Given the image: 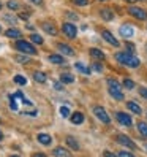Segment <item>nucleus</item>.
Segmentation results:
<instances>
[{
	"mask_svg": "<svg viewBox=\"0 0 147 157\" xmlns=\"http://www.w3.org/2000/svg\"><path fill=\"white\" fill-rule=\"evenodd\" d=\"M8 100H10L11 111H14V113H19V106H25V108L33 106V103L22 94L21 90H16V92H13V94H10L8 95Z\"/></svg>",
	"mask_w": 147,
	"mask_h": 157,
	"instance_id": "nucleus-1",
	"label": "nucleus"
},
{
	"mask_svg": "<svg viewBox=\"0 0 147 157\" xmlns=\"http://www.w3.org/2000/svg\"><path fill=\"white\" fill-rule=\"evenodd\" d=\"M116 60L119 63H122V65H125V67H130V68H138L141 63V60L131 52H117Z\"/></svg>",
	"mask_w": 147,
	"mask_h": 157,
	"instance_id": "nucleus-2",
	"label": "nucleus"
},
{
	"mask_svg": "<svg viewBox=\"0 0 147 157\" xmlns=\"http://www.w3.org/2000/svg\"><path fill=\"white\" fill-rule=\"evenodd\" d=\"M108 89H109V94H111L112 98L123 100V92H122V87H120V84H119L117 79L108 78Z\"/></svg>",
	"mask_w": 147,
	"mask_h": 157,
	"instance_id": "nucleus-3",
	"label": "nucleus"
},
{
	"mask_svg": "<svg viewBox=\"0 0 147 157\" xmlns=\"http://www.w3.org/2000/svg\"><path fill=\"white\" fill-rule=\"evenodd\" d=\"M16 48L19 49L21 52H25V54H35L36 49H35V46L30 44L29 41H25V40H19V41H16Z\"/></svg>",
	"mask_w": 147,
	"mask_h": 157,
	"instance_id": "nucleus-4",
	"label": "nucleus"
},
{
	"mask_svg": "<svg viewBox=\"0 0 147 157\" xmlns=\"http://www.w3.org/2000/svg\"><path fill=\"white\" fill-rule=\"evenodd\" d=\"M62 32L65 33L68 38H76V35H78L76 25L71 24V22H63V24H62Z\"/></svg>",
	"mask_w": 147,
	"mask_h": 157,
	"instance_id": "nucleus-5",
	"label": "nucleus"
},
{
	"mask_svg": "<svg viewBox=\"0 0 147 157\" xmlns=\"http://www.w3.org/2000/svg\"><path fill=\"white\" fill-rule=\"evenodd\" d=\"M94 114H95L101 122H105V124H109V122H111V117L108 116L106 109H105L103 106H94Z\"/></svg>",
	"mask_w": 147,
	"mask_h": 157,
	"instance_id": "nucleus-6",
	"label": "nucleus"
},
{
	"mask_svg": "<svg viewBox=\"0 0 147 157\" xmlns=\"http://www.w3.org/2000/svg\"><path fill=\"white\" fill-rule=\"evenodd\" d=\"M128 13H130L133 17H136V19H139V21H145L147 19V11L142 10V8L130 6V8H128Z\"/></svg>",
	"mask_w": 147,
	"mask_h": 157,
	"instance_id": "nucleus-7",
	"label": "nucleus"
},
{
	"mask_svg": "<svg viewBox=\"0 0 147 157\" xmlns=\"http://www.w3.org/2000/svg\"><path fill=\"white\" fill-rule=\"evenodd\" d=\"M116 117H117V121L120 122L122 125H125V127H131V124H133V121H131L130 114H127V113L117 111V113H116Z\"/></svg>",
	"mask_w": 147,
	"mask_h": 157,
	"instance_id": "nucleus-8",
	"label": "nucleus"
},
{
	"mask_svg": "<svg viewBox=\"0 0 147 157\" xmlns=\"http://www.w3.org/2000/svg\"><path fill=\"white\" fill-rule=\"evenodd\" d=\"M117 143H120V144H123V146H127V147H130V149H136V144L133 143V140L130 136H127V135H117Z\"/></svg>",
	"mask_w": 147,
	"mask_h": 157,
	"instance_id": "nucleus-9",
	"label": "nucleus"
},
{
	"mask_svg": "<svg viewBox=\"0 0 147 157\" xmlns=\"http://www.w3.org/2000/svg\"><path fill=\"white\" fill-rule=\"evenodd\" d=\"M119 32H120V35L123 36V38H131L133 33H134V27L131 24H123V25H120Z\"/></svg>",
	"mask_w": 147,
	"mask_h": 157,
	"instance_id": "nucleus-10",
	"label": "nucleus"
},
{
	"mask_svg": "<svg viewBox=\"0 0 147 157\" xmlns=\"http://www.w3.org/2000/svg\"><path fill=\"white\" fill-rule=\"evenodd\" d=\"M101 36H103V38H105V41H108L109 44H112V46H116V48H117L119 44H120V43L117 41V38H116V36H114V35H112L111 32H109V30H103V32H101Z\"/></svg>",
	"mask_w": 147,
	"mask_h": 157,
	"instance_id": "nucleus-11",
	"label": "nucleus"
},
{
	"mask_svg": "<svg viewBox=\"0 0 147 157\" xmlns=\"http://www.w3.org/2000/svg\"><path fill=\"white\" fill-rule=\"evenodd\" d=\"M57 48H59V51H60L62 54H67V56H75V49H73V48H70L68 44L59 43V44H57Z\"/></svg>",
	"mask_w": 147,
	"mask_h": 157,
	"instance_id": "nucleus-12",
	"label": "nucleus"
},
{
	"mask_svg": "<svg viewBox=\"0 0 147 157\" xmlns=\"http://www.w3.org/2000/svg\"><path fill=\"white\" fill-rule=\"evenodd\" d=\"M70 121H71L73 124L79 125V124H82V122H84V114H82V113H79V111H76V113H73V114H71Z\"/></svg>",
	"mask_w": 147,
	"mask_h": 157,
	"instance_id": "nucleus-13",
	"label": "nucleus"
},
{
	"mask_svg": "<svg viewBox=\"0 0 147 157\" xmlns=\"http://www.w3.org/2000/svg\"><path fill=\"white\" fill-rule=\"evenodd\" d=\"M38 141L41 143V144H44V146H48V144H51L52 143V136L51 135H48V133H38Z\"/></svg>",
	"mask_w": 147,
	"mask_h": 157,
	"instance_id": "nucleus-14",
	"label": "nucleus"
},
{
	"mask_svg": "<svg viewBox=\"0 0 147 157\" xmlns=\"http://www.w3.org/2000/svg\"><path fill=\"white\" fill-rule=\"evenodd\" d=\"M100 16H101L105 21H112L114 19V13L109 10V8H103V10H100Z\"/></svg>",
	"mask_w": 147,
	"mask_h": 157,
	"instance_id": "nucleus-15",
	"label": "nucleus"
},
{
	"mask_svg": "<svg viewBox=\"0 0 147 157\" xmlns=\"http://www.w3.org/2000/svg\"><path fill=\"white\" fill-rule=\"evenodd\" d=\"M41 27L44 29L46 33H49V35H52V36L57 35V30H56V27H54V24H51V22H43Z\"/></svg>",
	"mask_w": 147,
	"mask_h": 157,
	"instance_id": "nucleus-16",
	"label": "nucleus"
},
{
	"mask_svg": "<svg viewBox=\"0 0 147 157\" xmlns=\"http://www.w3.org/2000/svg\"><path fill=\"white\" fill-rule=\"evenodd\" d=\"M127 108L130 109V111H133L134 114H141V111H142L141 106L138 105L136 101H127Z\"/></svg>",
	"mask_w": 147,
	"mask_h": 157,
	"instance_id": "nucleus-17",
	"label": "nucleus"
},
{
	"mask_svg": "<svg viewBox=\"0 0 147 157\" xmlns=\"http://www.w3.org/2000/svg\"><path fill=\"white\" fill-rule=\"evenodd\" d=\"M54 155L56 157H71L70 151L65 149V147H56V149H54Z\"/></svg>",
	"mask_w": 147,
	"mask_h": 157,
	"instance_id": "nucleus-18",
	"label": "nucleus"
},
{
	"mask_svg": "<svg viewBox=\"0 0 147 157\" xmlns=\"http://www.w3.org/2000/svg\"><path fill=\"white\" fill-rule=\"evenodd\" d=\"M90 56L94 59H98V60H103L105 59V52L101 49H97V48H92L90 49Z\"/></svg>",
	"mask_w": 147,
	"mask_h": 157,
	"instance_id": "nucleus-19",
	"label": "nucleus"
},
{
	"mask_svg": "<svg viewBox=\"0 0 147 157\" xmlns=\"http://www.w3.org/2000/svg\"><path fill=\"white\" fill-rule=\"evenodd\" d=\"M138 130H139V135L147 140V122H142V121L138 122Z\"/></svg>",
	"mask_w": 147,
	"mask_h": 157,
	"instance_id": "nucleus-20",
	"label": "nucleus"
},
{
	"mask_svg": "<svg viewBox=\"0 0 147 157\" xmlns=\"http://www.w3.org/2000/svg\"><path fill=\"white\" fill-rule=\"evenodd\" d=\"M5 35L8 36V38H21V30H17V29H8L5 32Z\"/></svg>",
	"mask_w": 147,
	"mask_h": 157,
	"instance_id": "nucleus-21",
	"label": "nucleus"
},
{
	"mask_svg": "<svg viewBox=\"0 0 147 157\" xmlns=\"http://www.w3.org/2000/svg\"><path fill=\"white\" fill-rule=\"evenodd\" d=\"M75 67H76V70H78V71L84 73V75H89V73H90V68H89V67H86L82 62H76V63H75Z\"/></svg>",
	"mask_w": 147,
	"mask_h": 157,
	"instance_id": "nucleus-22",
	"label": "nucleus"
},
{
	"mask_svg": "<svg viewBox=\"0 0 147 157\" xmlns=\"http://www.w3.org/2000/svg\"><path fill=\"white\" fill-rule=\"evenodd\" d=\"M60 81L63 82V84H70V82H73V81H75V76H73V75H70V73H62Z\"/></svg>",
	"mask_w": 147,
	"mask_h": 157,
	"instance_id": "nucleus-23",
	"label": "nucleus"
},
{
	"mask_svg": "<svg viewBox=\"0 0 147 157\" xmlns=\"http://www.w3.org/2000/svg\"><path fill=\"white\" fill-rule=\"evenodd\" d=\"M67 144L71 147V149H75V151L79 149V144L76 141V138H73V136H67Z\"/></svg>",
	"mask_w": 147,
	"mask_h": 157,
	"instance_id": "nucleus-24",
	"label": "nucleus"
},
{
	"mask_svg": "<svg viewBox=\"0 0 147 157\" xmlns=\"http://www.w3.org/2000/svg\"><path fill=\"white\" fill-rule=\"evenodd\" d=\"M33 79L36 82H46V75H44L43 71H35L33 73Z\"/></svg>",
	"mask_w": 147,
	"mask_h": 157,
	"instance_id": "nucleus-25",
	"label": "nucleus"
},
{
	"mask_svg": "<svg viewBox=\"0 0 147 157\" xmlns=\"http://www.w3.org/2000/svg\"><path fill=\"white\" fill-rule=\"evenodd\" d=\"M49 62H52V63H65V59H63L62 56H59V54H52V56H49Z\"/></svg>",
	"mask_w": 147,
	"mask_h": 157,
	"instance_id": "nucleus-26",
	"label": "nucleus"
},
{
	"mask_svg": "<svg viewBox=\"0 0 147 157\" xmlns=\"http://www.w3.org/2000/svg\"><path fill=\"white\" fill-rule=\"evenodd\" d=\"M13 79H14L16 84H19V86H25V84H27V79H25L22 75H16Z\"/></svg>",
	"mask_w": 147,
	"mask_h": 157,
	"instance_id": "nucleus-27",
	"label": "nucleus"
},
{
	"mask_svg": "<svg viewBox=\"0 0 147 157\" xmlns=\"http://www.w3.org/2000/svg\"><path fill=\"white\" fill-rule=\"evenodd\" d=\"M30 40H32L35 44H43V36H41V35L32 33V35H30Z\"/></svg>",
	"mask_w": 147,
	"mask_h": 157,
	"instance_id": "nucleus-28",
	"label": "nucleus"
},
{
	"mask_svg": "<svg viewBox=\"0 0 147 157\" xmlns=\"http://www.w3.org/2000/svg\"><path fill=\"white\" fill-rule=\"evenodd\" d=\"M123 86H125L127 89H133V87H134V82H133V79H130V78H125V79H123Z\"/></svg>",
	"mask_w": 147,
	"mask_h": 157,
	"instance_id": "nucleus-29",
	"label": "nucleus"
},
{
	"mask_svg": "<svg viewBox=\"0 0 147 157\" xmlns=\"http://www.w3.org/2000/svg\"><path fill=\"white\" fill-rule=\"evenodd\" d=\"M6 6L10 8V10H17V8H19V3H17L16 0H10V2L6 3Z\"/></svg>",
	"mask_w": 147,
	"mask_h": 157,
	"instance_id": "nucleus-30",
	"label": "nucleus"
},
{
	"mask_svg": "<svg viewBox=\"0 0 147 157\" xmlns=\"http://www.w3.org/2000/svg\"><path fill=\"white\" fill-rule=\"evenodd\" d=\"M75 5H78V6H86V5H89V0H71Z\"/></svg>",
	"mask_w": 147,
	"mask_h": 157,
	"instance_id": "nucleus-31",
	"label": "nucleus"
},
{
	"mask_svg": "<svg viewBox=\"0 0 147 157\" xmlns=\"http://www.w3.org/2000/svg\"><path fill=\"white\" fill-rule=\"evenodd\" d=\"M16 60L25 63V62H29V60H30V57H29V56H21V54H19V56H16Z\"/></svg>",
	"mask_w": 147,
	"mask_h": 157,
	"instance_id": "nucleus-32",
	"label": "nucleus"
},
{
	"mask_svg": "<svg viewBox=\"0 0 147 157\" xmlns=\"http://www.w3.org/2000/svg\"><path fill=\"white\" fill-rule=\"evenodd\" d=\"M60 114H62L63 117H68V116H70V109H68L67 106H62V108H60Z\"/></svg>",
	"mask_w": 147,
	"mask_h": 157,
	"instance_id": "nucleus-33",
	"label": "nucleus"
},
{
	"mask_svg": "<svg viewBox=\"0 0 147 157\" xmlns=\"http://www.w3.org/2000/svg\"><path fill=\"white\" fill-rule=\"evenodd\" d=\"M117 157H134L131 152H127V151H120V152H119L117 154Z\"/></svg>",
	"mask_w": 147,
	"mask_h": 157,
	"instance_id": "nucleus-34",
	"label": "nucleus"
},
{
	"mask_svg": "<svg viewBox=\"0 0 147 157\" xmlns=\"http://www.w3.org/2000/svg\"><path fill=\"white\" fill-rule=\"evenodd\" d=\"M139 95H141V97H144V98L147 100V87H142V86L139 87Z\"/></svg>",
	"mask_w": 147,
	"mask_h": 157,
	"instance_id": "nucleus-35",
	"label": "nucleus"
},
{
	"mask_svg": "<svg viewBox=\"0 0 147 157\" xmlns=\"http://www.w3.org/2000/svg\"><path fill=\"white\" fill-rule=\"evenodd\" d=\"M92 67H94V70H95V71H98V73H100V71H103V67H101V63H98V62H95V63H94V65H92Z\"/></svg>",
	"mask_w": 147,
	"mask_h": 157,
	"instance_id": "nucleus-36",
	"label": "nucleus"
},
{
	"mask_svg": "<svg viewBox=\"0 0 147 157\" xmlns=\"http://www.w3.org/2000/svg\"><path fill=\"white\" fill-rule=\"evenodd\" d=\"M54 89H56V90H62L63 89V82H54Z\"/></svg>",
	"mask_w": 147,
	"mask_h": 157,
	"instance_id": "nucleus-37",
	"label": "nucleus"
},
{
	"mask_svg": "<svg viewBox=\"0 0 147 157\" xmlns=\"http://www.w3.org/2000/svg\"><path fill=\"white\" fill-rule=\"evenodd\" d=\"M19 17H21L22 21H27V19H29V14H27V13H21V14H19Z\"/></svg>",
	"mask_w": 147,
	"mask_h": 157,
	"instance_id": "nucleus-38",
	"label": "nucleus"
},
{
	"mask_svg": "<svg viewBox=\"0 0 147 157\" xmlns=\"http://www.w3.org/2000/svg\"><path fill=\"white\" fill-rule=\"evenodd\" d=\"M127 48H128V51H130V52L133 54V51H134V46H133L131 43H127Z\"/></svg>",
	"mask_w": 147,
	"mask_h": 157,
	"instance_id": "nucleus-39",
	"label": "nucleus"
},
{
	"mask_svg": "<svg viewBox=\"0 0 147 157\" xmlns=\"http://www.w3.org/2000/svg\"><path fill=\"white\" fill-rule=\"evenodd\" d=\"M103 155H105V157H117V155H114L112 152H109V151H105V152H103Z\"/></svg>",
	"mask_w": 147,
	"mask_h": 157,
	"instance_id": "nucleus-40",
	"label": "nucleus"
},
{
	"mask_svg": "<svg viewBox=\"0 0 147 157\" xmlns=\"http://www.w3.org/2000/svg\"><path fill=\"white\" fill-rule=\"evenodd\" d=\"M68 17H70V19H78V14H75V13H68Z\"/></svg>",
	"mask_w": 147,
	"mask_h": 157,
	"instance_id": "nucleus-41",
	"label": "nucleus"
},
{
	"mask_svg": "<svg viewBox=\"0 0 147 157\" xmlns=\"http://www.w3.org/2000/svg\"><path fill=\"white\" fill-rule=\"evenodd\" d=\"M32 157H48V155H44L43 152H36V154H33Z\"/></svg>",
	"mask_w": 147,
	"mask_h": 157,
	"instance_id": "nucleus-42",
	"label": "nucleus"
},
{
	"mask_svg": "<svg viewBox=\"0 0 147 157\" xmlns=\"http://www.w3.org/2000/svg\"><path fill=\"white\" fill-rule=\"evenodd\" d=\"M32 3H35V5H41L43 3V0H30Z\"/></svg>",
	"mask_w": 147,
	"mask_h": 157,
	"instance_id": "nucleus-43",
	"label": "nucleus"
},
{
	"mask_svg": "<svg viewBox=\"0 0 147 157\" xmlns=\"http://www.w3.org/2000/svg\"><path fill=\"white\" fill-rule=\"evenodd\" d=\"M2 138H3V133H2V130H0V140H2Z\"/></svg>",
	"mask_w": 147,
	"mask_h": 157,
	"instance_id": "nucleus-44",
	"label": "nucleus"
},
{
	"mask_svg": "<svg viewBox=\"0 0 147 157\" xmlns=\"http://www.w3.org/2000/svg\"><path fill=\"white\" fill-rule=\"evenodd\" d=\"M10 157H19V155H10Z\"/></svg>",
	"mask_w": 147,
	"mask_h": 157,
	"instance_id": "nucleus-45",
	"label": "nucleus"
},
{
	"mask_svg": "<svg viewBox=\"0 0 147 157\" xmlns=\"http://www.w3.org/2000/svg\"><path fill=\"white\" fill-rule=\"evenodd\" d=\"M0 10H2V3H0Z\"/></svg>",
	"mask_w": 147,
	"mask_h": 157,
	"instance_id": "nucleus-46",
	"label": "nucleus"
},
{
	"mask_svg": "<svg viewBox=\"0 0 147 157\" xmlns=\"http://www.w3.org/2000/svg\"><path fill=\"white\" fill-rule=\"evenodd\" d=\"M100 2H105V0H100Z\"/></svg>",
	"mask_w": 147,
	"mask_h": 157,
	"instance_id": "nucleus-47",
	"label": "nucleus"
},
{
	"mask_svg": "<svg viewBox=\"0 0 147 157\" xmlns=\"http://www.w3.org/2000/svg\"><path fill=\"white\" fill-rule=\"evenodd\" d=\"M0 30H2V27H0Z\"/></svg>",
	"mask_w": 147,
	"mask_h": 157,
	"instance_id": "nucleus-48",
	"label": "nucleus"
}]
</instances>
